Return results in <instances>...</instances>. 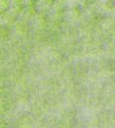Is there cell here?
I'll list each match as a JSON object with an SVG mask.
<instances>
[{
    "label": "cell",
    "instance_id": "3",
    "mask_svg": "<svg viewBox=\"0 0 115 128\" xmlns=\"http://www.w3.org/2000/svg\"><path fill=\"white\" fill-rule=\"evenodd\" d=\"M14 1H15V3H17V4H21L23 0H14Z\"/></svg>",
    "mask_w": 115,
    "mask_h": 128
},
{
    "label": "cell",
    "instance_id": "1",
    "mask_svg": "<svg viewBox=\"0 0 115 128\" xmlns=\"http://www.w3.org/2000/svg\"><path fill=\"white\" fill-rule=\"evenodd\" d=\"M9 7V0H1V8L6 9Z\"/></svg>",
    "mask_w": 115,
    "mask_h": 128
},
{
    "label": "cell",
    "instance_id": "2",
    "mask_svg": "<svg viewBox=\"0 0 115 128\" xmlns=\"http://www.w3.org/2000/svg\"><path fill=\"white\" fill-rule=\"evenodd\" d=\"M55 2V0H46V3L48 4V5H51V4H53Z\"/></svg>",
    "mask_w": 115,
    "mask_h": 128
},
{
    "label": "cell",
    "instance_id": "4",
    "mask_svg": "<svg viewBox=\"0 0 115 128\" xmlns=\"http://www.w3.org/2000/svg\"><path fill=\"white\" fill-rule=\"evenodd\" d=\"M30 1H32V2H35V3H36V2L38 1V0H30Z\"/></svg>",
    "mask_w": 115,
    "mask_h": 128
}]
</instances>
